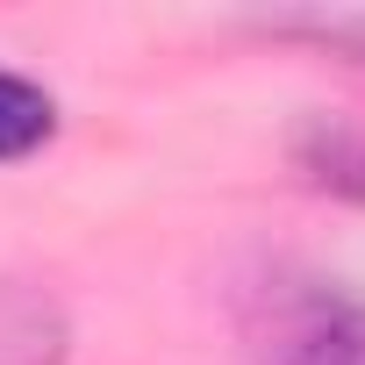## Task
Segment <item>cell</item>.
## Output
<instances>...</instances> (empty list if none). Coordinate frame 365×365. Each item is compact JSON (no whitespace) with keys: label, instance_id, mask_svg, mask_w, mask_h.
<instances>
[{"label":"cell","instance_id":"3","mask_svg":"<svg viewBox=\"0 0 365 365\" xmlns=\"http://www.w3.org/2000/svg\"><path fill=\"white\" fill-rule=\"evenodd\" d=\"M301 165L315 187H336V194H358L365 201V136L344 129V122H315L308 143H301Z\"/></svg>","mask_w":365,"mask_h":365},{"label":"cell","instance_id":"2","mask_svg":"<svg viewBox=\"0 0 365 365\" xmlns=\"http://www.w3.org/2000/svg\"><path fill=\"white\" fill-rule=\"evenodd\" d=\"M51 129H58L51 93L29 86V79H15V72H0V165H15L36 143H51Z\"/></svg>","mask_w":365,"mask_h":365},{"label":"cell","instance_id":"1","mask_svg":"<svg viewBox=\"0 0 365 365\" xmlns=\"http://www.w3.org/2000/svg\"><path fill=\"white\" fill-rule=\"evenodd\" d=\"M251 358L258 365H365V308L322 279H279L265 287Z\"/></svg>","mask_w":365,"mask_h":365}]
</instances>
